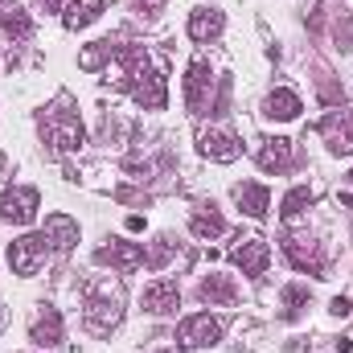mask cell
Returning a JSON list of instances; mask_svg holds the SVG:
<instances>
[{
  "label": "cell",
  "mask_w": 353,
  "mask_h": 353,
  "mask_svg": "<svg viewBox=\"0 0 353 353\" xmlns=\"http://www.w3.org/2000/svg\"><path fill=\"white\" fill-rule=\"evenodd\" d=\"M312 201H316V193H312L308 185H296V189H292V193L283 197V205H279V214H283V218H300V214H304V210H308Z\"/></svg>",
  "instance_id": "603a6c76"
},
{
  "label": "cell",
  "mask_w": 353,
  "mask_h": 353,
  "mask_svg": "<svg viewBox=\"0 0 353 353\" xmlns=\"http://www.w3.org/2000/svg\"><path fill=\"white\" fill-rule=\"evenodd\" d=\"M283 255L292 259L296 271L325 275V251H321V243H312V239H304V234H288V239H283Z\"/></svg>",
  "instance_id": "52a82bcc"
},
{
  "label": "cell",
  "mask_w": 353,
  "mask_h": 353,
  "mask_svg": "<svg viewBox=\"0 0 353 353\" xmlns=\"http://www.w3.org/2000/svg\"><path fill=\"white\" fill-rule=\"evenodd\" d=\"M165 259H169V239H161V243L144 255V263H148V267H165Z\"/></svg>",
  "instance_id": "4316f807"
},
{
  "label": "cell",
  "mask_w": 353,
  "mask_h": 353,
  "mask_svg": "<svg viewBox=\"0 0 353 353\" xmlns=\"http://www.w3.org/2000/svg\"><path fill=\"white\" fill-rule=\"evenodd\" d=\"M83 321L90 333H111L123 321V288L103 279V283H87V304H83Z\"/></svg>",
  "instance_id": "6da1fadb"
},
{
  "label": "cell",
  "mask_w": 353,
  "mask_h": 353,
  "mask_svg": "<svg viewBox=\"0 0 353 353\" xmlns=\"http://www.w3.org/2000/svg\"><path fill=\"white\" fill-rule=\"evenodd\" d=\"M46 255H50L46 234H25V239H17V243L8 247V267H12L17 275H37V271L46 267Z\"/></svg>",
  "instance_id": "5b68a950"
},
{
  "label": "cell",
  "mask_w": 353,
  "mask_h": 353,
  "mask_svg": "<svg viewBox=\"0 0 353 353\" xmlns=\"http://www.w3.org/2000/svg\"><path fill=\"white\" fill-rule=\"evenodd\" d=\"M115 50H119V46H111V41H90L87 50L79 54V66H83V70H99V66H107V62L115 58Z\"/></svg>",
  "instance_id": "7402d4cb"
},
{
  "label": "cell",
  "mask_w": 353,
  "mask_h": 353,
  "mask_svg": "<svg viewBox=\"0 0 353 353\" xmlns=\"http://www.w3.org/2000/svg\"><path fill=\"white\" fill-rule=\"evenodd\" d=\"M128 230H132V234H140V230H144V218H140V214H132V218H128Z\"/></svg>",
  "instance_id": "4dcf8cb0"
},
{
  "label": "cell",
  "mask_w": 353,
  "mask_h": 353,
  "mask_svg": "<svg viewBox=\"0 0 353 353\" xmlns=\"http://www.w3.org/2000/svg\"><path fill=\"white\" fill-rule=\"evenodd\" d=\"M197 148H201V157H210V161H218V165H230V161L243 157V144H239L230 132H222V128H205V132L197 136Z\"/></svg>",
  "instance_id": "9c48e42d"
},
{
  "label": "cell",
  "mask_w": 353,
  "mask_h": 353,
  "mask_svg": "<svg viewBox=\"0 0 353 353\" xmlns=\"http://www.w3.org/2000/svg\"><path fill=\"white\" fill-rule=\"evenodd\" d=\"M197 292H201V300H205V304H222V308L239 304V288H234V279H230V275H205Z\"/></svg>",
  "instance_id": "ac0fdd59"
},
{
  "label": "cell",
  "mask_w": 353,
  "mask_h": 353,
  "mask_svg": "<svg viewBox=\"0 0 353 353\" xmlns=\"http://www.w3.org/2000/svg\"><path fill=\"white\" fill-rule=\"evenodd\" d=\"M189 230H193L197 239H218V234H226V218H222V214H218V205L210 201V205H197V210H193Z\"/></svg>",
  "instance_id": "ffe728a7"
},
{
  "label": "cell",
  "mask_w": 353,
  "mask_h": 353,
  "mask_svg": "<svg viewBox=\"0 0 353 353\" xmlns=\"http://www.w3.org/2000/svg\"><path fill=\"white\" fill-rule=\"evenodd\" d=\"M321 99H325V103H337L341 94H337V87H333V83H321Z\"/></svg>",
  "instance_id": "f546056e"
},
{
  "label": "cell",
  "mask_w": 353,
  "mask_h": 353,
  "mask_svg": "<svg viewBox=\"0 0 353 353\" xmlns=\"http://www.w3.org/2000/svg\"><path fill=\"white\" fill-rule=\"evenodd\" d=\"M350 300H345V296H337V300H333V304H329V312H333V316H350Z\"/></svg>",
  "instance_id": "f1b7e54d"
},
{
  "label": "cell",
  "mask_w": 353,
  "mask_h": 353,
  "mask_svg": "<svg viewBox=\"0 0 353 353\" xmlns=\"http://www.w3.org/2000/svg\"><path fill=\"white\" fill-rule=\"evenodd\" d=\"M267 263H271V247H267L263 239H247L239 251H234V267L243 271V275H263L267 271Z\"/></svg>",
  "instance_id": "4fadbf2b"
},
{
  "label": "cell",
  "mask_w": 353,
  "mask_h": 353,
  "mask_svg": "<svg viewBox=\"0 0 353 353\" xmlns=\"http://www.w3.org/2000/svg\"><path fill=\"white\" fill-rule=\"evenodd\" d=\"M222 29H226V17L222 12H214V8L189 12V37L193 41H214V37H222Z\"/></svg>",
  "instance_id": "e0dca14e"
},
{
  "label": "cell",
  "mask_w": 353,
  "mask_h": 353,
  "mask_svg": "<svg viewBox=\"0 0 353 353\" xmlns=\"http://www.w3.org/2000/svg\"><path fill=\"white\" fill-rule=\"evenodd\" d=\"M37 205H41V193L33 185H12L0 193V218L12 226H29L37 218Z\"/></svg>",
  "instance_id": "3957f363"
},
{
  "label": "cell",
  "mask_w": 353,
  "mask_h": 353,
  "mask_svg": "<svg viewBox=\"0 0 353 353\" xmlns=\"http://www.w3.org/2000/svg\"><path fill=\"white\" fill-rule=\"evenodd\" d=\"M41 234H46V243L54 247V251H74V243H79V222L70 218V214H50L46 218V226H41Z\"/></svg>",
  "instance_id": "8fae6325"
},
{
  "label": "cell",
  "mask_w": 353,
  "mask_h": 353,
  "mask_svg": "<svg viewBox=\"0 0 353 353\" xmlns=\"http://www.w3.org/2000/svg\"><path fill=\"white\" fill-rule=\"evenodd\" d=\"M304 111V103H300V94L296 90H271L263 103V115L267 119H279V123H288V119H296Z\"/></svg>",
  "instance_id": "d6986e66"
},
{
  "label": "cell",
  "mask_w": 353,
  "mask_h": 353,
  "mask_svg": "<svg viewBox=\"0 0 353 353\" xmlns=\"http://www.w3.org/2000/svg\"><path fill=\"white\" fill-rule=\"evenodd\" d=\"M29 341H33V345H41V350H54V345H62V312H58V308H46V312L33 321V333H29Z\"/></svg>",
  "instance_id": "9a60e30c"
},
{
  "label": "cell",
  "mask_w": 353,
  "mask_h": 353,
  "mask_svg": "<svg viewBox=\"0 0 353 353\" xmlns=\"http://www.w3.org/2000/svg\"><path fill=\"white\" fill-rule=\"evenodd\" d=\"M0 29H4L8 37H29V29H33V25H29V12H21V8L12 4V8H4V12H0Z\"/></svg>",
  "instance_id": "cb8c5ba5"
},
{
  "label": "cell",
  "mask_w": 353,
  "mask_h": 353,
  "mask_svg": "<svg viewBox=\"0 0 353 353\" xmlns=\"http://www.w3.org/2000/svg\"><path fill=\"white\" fill-rule=\"evenodd\" d=\"M37 4H41L46 12H58V8H62V0H37Z\"/></svg>",
  "instance_id": "1f68e13d"
},
{
  "label": "cell",
  "mask_w": 353,
  "mask_h": 353,
  "mask_svg": "<svg viewBox=\"0 0 353 353\" xmlns=\"http://www.w3.org/2000/svg\"><path fill=\"white\" fill-rule=\"evenodd\" d=\"M176 304H181V288H176V279H157V283L144 288V308H148V312L169 316V312H176Z\"/></svg>",
  "instance_id": "7c38bea8"
},
{
  "label": "cell",
  "mask_w": 353,
  "mask_h": 353,
  "mask_svg": "<svg viewBox=\"0 0 353 353\" xmlns=\"http://www.w3.org/2000/svg\"><path fill=\"white\" fill-rule=\"evenodd\" d=\"M333 37L341 50H353V12H341V21L333 25Z\"/></svg>",
  "instance_id": "484cf974"
},
{
  "label": "cell",
  "mask_w": 353,
  "mask_h": 353,
  "mask_svg": "<svg viewBox=\"0 0 353 353\" xmlns=\"http://www.w3.org/2000/svg\"><path fill=\"white\" fill-rule=\"evenodd\" d=\"M41 136H46V144H54L58 152H79L83 140H87L83 119H79L74 111H50V115L41 119Z\"/></svg>",
  "instance_id": "7a4b0ae2"
},
{
  "label": "cell",
  "mask_w": 353,
  "mask_h": 353,
  "mask_svg": "<svg viewBox=\"0 0 353 353\" xmlns=\"http://www.w3.org/2000/svg\"><path fill=\"white\" fill-rule=\"evenodd\" d=\"M234 201H239V210L247 218H263L267 210H271V193H267V185H259V181L234 185Z\"/></svg>",
  "instance_id": "5bb4252c"
},
{
  "label": "cell",
  "mask_w": 353,
  "mask_h": 353,
  "mask_svg": "<svg viewBox=\"0 0 353 353\" xmlns=\"http://www.w3.org/2000/svg\"><path fill=\"white\" fill-rule=\"evenodd\" d=\"M94 263L115 267V271H136L144 263V247L140 243H107V247L94 251Z\"/></svg>",
  "instance_id": "30bf717a"
},
{
  "label": "cell",
  "mask_w": 353,
  "mask_h": 353,
  "mask_svg": "<svg viewBox=\"0 0 353 353\" xmlns=\"http://www.w3.org/2000/svg\"><path fill=\"white\" fill-rule=\"evenodd\" d=\"M304 304H308V292L304 288H283V316L288 321H296L304 312Z\"/></svg>",
  "instance_id": "d4e9b609"
},
{
  "label": "cell",
  "mask_w": 353,
  "mask_h": 353,
  "mask_svg": "<svg viewBox=\"0 0 353 353\" xmlns=\"http://www.w3.org/2000/svg\"><path fill=\"white\" fill-rule=\"evenodd\" d=\"M218 341H222V325H218L210 312L185 316L181 329H176V345H181V350H205V345H218Z\"/></svg>",
  "instance_id": "8992f818"
},
{
  "label": "cell",
  "mask_w": 353,
  "mask_h": 353,
  "mask_svg": "<svg viewBox=\"0 0 353 353\" xmlns=\"http://www.w3.org/2000/svg\"><path fill=\"white\" fill-rule=\"evenodd\" d=\"M103 17V0H70V8H66V29H87Z\"/></svg>",
  "instance_id": "44dd1931"
},
{
  "label": "cell",
  "mask_w": 353,
  "mask_h": 353,
  "mask_svg": "<svg viewBox=\"0 0 353 353\" xmlns=\"http://www.w3.org/2000/svg\"><path fill=\"white\" fill-rule=\"evenodd\" d=\"M115 197H119V201H136V205H148V197H144V193H136V189H128V185H119V189H115Z\"/></svg>",
  "instance_id": "83f0119b"
},
{
  "label": "cell",
  "mask_w": 353,
  "mask_h": 353,
  "mask_svg": "<svg viewBox=\"0 0 353 353\" xmlns=\"http://www.w3.org/2000/svg\"><path fill=\"white\" fill-rule=\"evenodd\" d=\"M345 181H350V185H353V169H350V176H345Z\"/></svg>",
  "instance_id": "d6a6232c"
},
{
  "label": "cell",
  "mask_w": 353,
  "mask_h": 353,
  "mask_svg": "<svg viewBox=\"0 0 353 353\" xmlns=\"http://www.w3.org/2000/svg\"><path fill=\"white\" fill-rule=\"evenodd\" d=\"M259 169H263V173H288V169H292V140H283V136L263 140V148H259Z\"/></svg>",
  "instance_id": "2e32d148"
},
{
  "label": "cell",
  "mask_w": 353,
  "mask_h": 353,
  "mask_svg": "<svg viewBox=\"0 0 353 353\" xmlns=\"http://www.w3.org/2000/svg\"><path fill=\"white\" fill-rule=\"evenodd\" d=\"M185 107L193 115H205L214 107V70L205 58H193V66L185 74Z\"/></svg>",
  "instance_id": "277c9868"
},
{
  "label": "cell",
  "mask_w": 353,
  "mask_h": 353,
  "mask_svg": "<svg viewBox=\"0 0 353 353\" xmlns=\"http://www.w3.org/2000/svg\"><path fill=\"white\" fill-rule=\"evenodd\" d=\"M316 132L325 136L329 152H337V157H350L353 152V111H329Z\"/></svg>",
  "instance_id": "ba28073f"
}]
</instances>
